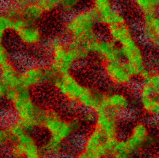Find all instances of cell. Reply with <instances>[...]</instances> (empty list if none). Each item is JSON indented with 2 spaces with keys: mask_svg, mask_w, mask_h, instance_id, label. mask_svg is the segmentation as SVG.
<instances>
[{
  "mask_svg": "<svg viewBox=\"0 0 159 158\" xmlns=\"http://www.w3.org/2000/svg\"><path fill=\"white\" fill-rule=\"evenodd\" d=\"M52 84L66 102L95 114L101 111L103 93L83 84L71 72L56 76Z\"/></svg>",
  "mask_w": 159,
  "mask_h": 158,
  "instance_id": "6da1fadb",
  "label": "cell"
},
{
  "mask_svg": "<svg viewBox=\"0 0 159 158\" xmlns=\"http://www.w3.org/2000/svg\"><path fill=\"white\" fill-rule=\"evenodd\" d=\"M5 99L11 106L15 121L30 132L42 127L46 109L35 101L31 91L20 87L8 89Z\"/></svg>",
  "mask_w": 159,
  "mask_h": 158,
  "instance_id": "7a4b0ae2",
  "label": "cell"
},
{
  "mask_svg": "<svg viewBox=\"0 0 159 158\" xmlns=\"http://www.w3.org/2000/svg\"><path fill=\"white\" fill-rule=\"evenodd\" d=\"M48 65L56 76L70 73L76 63L85 60L90 53L87 47L58 37L48 42Z\"/></svg>",
  "mask_w": 159,
  "mask_h": 158,
  "instance_id": "3957f363",
  "label": "cell"
},
{
  "mask_svg": "<svg viewBox=\"0 0 159 158\" xmlns=\"http://www.w3.org/2000/svg\"><path fill=\"white\" fill-rule=\"evenodd\" d=\"M98 21L91 8L79 9L68 16L63 25V31L67 40L87 47L98 38L97 33Z\"/></svg>",
  "mask_w": 159,
  "mask_h": 158,
  "instance_id": "277c9868",
  "label": "cell"
},
{
  "mask_svg": "<svg viewBox=\"0 0 159 158\" xmlns=\"http://www.w3.org/2000/svg\"><path fill=\"white\" fill-rule=\"evenodd\" d=\"M82 123L76 118H67L53 109H46L42 124L48 137L66 142L81 128Z\"/></svg>",
  "mask_w": 159,
  "mask_h": 158,
  "instance_id": "5b68a950",
  "label": "cell"
},
{
  "mask_svg": "<svg viewBox=\"0 0 159 158\" xmlns=\"http://www.w3.org/2000/svg\"><path fill=\"white\" fill-rule=\"evenodd\" d=\"M12 20L20 19L26 23L36 24L45 15L39 0H18L10 3L3 10Z\"/></svg>",
  "mask_w": 159,
  "mask_h": 158,
  "instance_id": "8992f818",
  "label": "cell"
},
{
  "mask_svg": "<svg viewBox=\"0 0 159 158\" xmlns=\"http://www.w3.org/2000/svg\"><path fill=\"white\" fill-rule=\"evenodd\" d=\"M55 77L48 65L32 63L20 70V87L31 91L44 84H52Z\"/></svg>",
  "mask_w": 159,
  "mask_h": 158,
  "instance_id": "52a82bcc",
  "label": "cell"
},
{
  "mask_svg": "<svg viewBox=\"0 0 159 158\" xmlns=\"http://www.w3.org/2000/svg\"><path fill=\"white\" fill-rule=\"evenodd\" d=\"M121 58L129 67L134 76L142 77L146 72L145 55L135 36L119 45Z\"/></svg>",
  "mask_w": 159,
  "mask_h": 158,
  "instance_id": "ba28073f",
  "label": "cell"
},
{
  "mask_svg": "<svg viewBox=\"0 0 159 158\" xmlns=\"http://www.w3.org/2000/svg\"><path fill=\"white\" fill-rule=\"evenodd\" d=\"M11 31L18 40L26 47H37L44 42V33L36 24L26 23L21 20H13Z\"/></svg>",
  "mask_w": 159,
  "mask_h": 158,
  "instance_id": "9c48e42d",
  "label": "cell"
},
{
  "mask_svg": "<svg viewBox=\"0 0 159 158\" xmlns=\"http://www.w3.org/2000/svg\"><path fill=\"white\" fill-rule=\"evenodd\" d=\"M98 23L107 28L127 22L124 15L115 7L110 0H94L91 7Z\"/></svg>",
  "mask_w": 159,
  "mask_h": 158,
  "instance_id": "30bf717a",
  "label": "cell"
},
{
  "mask_svg": "<svg viewBox=\"0 0 159 158\" xmlns=\"http://www.w3.org/2000/svg\"><path fill=\"white\" fill-rule=\"evenodd\" d=\"M118 140L109 138L93 126L85 136L82 149L95 154L100 158H106L109 157L113 146Z\"/></svg>",
  "mask_w": 159,
  "mask_h": 158,
  "instance_id": "8fae6325",
  "label": "cell"
},
{
  "mask_svg": "<svg viewBox=\"0 0 159 158\" xmlns=\"http://www.w3.org/2000/svg\"><path fill=\"white\" fill-rule=\"evenodd\" d=\"M103 70L108 82L116 87H127L135 78L129 67L122 60L103 63Z\"/></svg>",
  "mask_w": 159,
  "mask_h": 158,
  "instance_id": "7c38bea8",
  "label": "cell"
},
{
  "mask_svg": "<svg viewBox=\"0 0 159 158\" xmlns=\"http://www.w3.org/2000/svg\"><path fill=\"white\" fill-rule=\"evenodd\" d=\"M150 129L148 124L143 121L135 123L124 139L129 147L137 155L152 142Z\"/></svg>",
  "mask_w": 159,
  "mask_h": 158,
  "instance_id": "4fadbf2b",
  "label": "cell"
},
{
  "mask_svg": "<svg viewBox=\"0 0 159 158\" xmlns=\"http://www.w3.org/2000/svg\"><path fill=\"white\" fill-rule=\"evenodd\" d=\"M90 53H94L103 63L122 60L119 46L109 38H98L91 45Z\"/></svg>",
  "mask_w": 159,
  "mask_h": 158,
  "instance_id": "5bb4252c",
  "label": "cell"
},
{
  "mask_svg": "<svg viewBox=\"0 0 159 158\" xmlns=\"http://www.w3.org/2000/svg\"><path fill=\"white\" fill-rule=\"evenodd\" d=\"M130 106V99L124 92H113L103 94L101 111H108L120 116L129 109Z\"/></svg>",
  "mask_w": 159,
  "mask_h": 158,
  "instance_id": "9a60e30c",
  "label": "cell"
},
{
  "mask_svg": "<svg viewBox=\"0 0 159 158\" xmlns=\"http://www.w3.org/2000/svg\"><path fill=\"white\" fill-rule=\"evenodd\" d=\"M141 27L142 36L145 42L152 47L159 49V12L143 17Z\"/></svg>",
  "mask_w": 159,
  "mask_h": 158,
  "instance_id": "2e32d148",
  "label": "cell"
},
{
  "mask_svg": "<svg viewBox=\"0 0 159 158\" xmlns=\"http://www.w3.org/2000/svg\"><path fill=\"white\" fill-rule=\"evenodd\" d=\"M140 107L145 115L159 118V98L142 89L139 90Z\"/></svg>",
  "mask_w": 159,
  "mask_h": 158,
  "instance_id": "e0dca14e",
  "label": "cell"
},
{
  "mask_svg": "<svg viewBox=\"0 0 159 158\" xmlns=\"http://www.w3.org/2000/svg\"><path fill=\"white\" fill-rule=\"evenodd\" d=\"M20 70L13 62L0 68V81L6 91L20 87Z\"/></svg>",
  "mask_w": 159,
  "mask_h": 158,
  "instance_id": "ac0fdd59",
  "label": "cell"
},
{
  "mask_svg": "<svg viewBox=\"0 0 159 158\" xmlns=\"http://www.w3.org/2000/svg\"><path fill=\"white\" fill-rule=\"evenodd\" d=\"M109 39L118 46L135 36L134 33L127 22L107 28Z\"/></svg>",
  "mask_w": 159,
  "mask_h": 158,
  "instance_id": "d6986e66",
  "label": "cell"
},
{
  "mask_svg": "<svg viewBox=\"0 0 159 158\" xmlns=\"http://www.w3.org/2000/svg\"><path fill=\"white\" fill-rule=\"evenodd\" d=\"M65 143L53 139H48L40 146L41 152L44 158H60L64 151Z\"/></svg>",
  "mask_w": 159,
  "mask_h": 158,
  "instance_id": "ffe728a7",
  "label": "cell"
},
{
  "mask_svg": "<svg viewBox=\"0 0 159 158\" xmlns=\"http://www.w3.org/2000/svg\"><path fill=\"white\" fill-rule=\"evenodd\" d=\"M137 156L127 144L124 139H119L113 146L108 157L136 158Z\"/></svg>",
  "mask_w": 159,
  "mask_h": 158,
  "instance_id": "44dd1931",
  "label": "cell"
},
{
  "mask_svg": "<svg viewBox=\"0 0 159 158\" xmlns=\"http://www.w3.org/2000/svg\"><path fill=\"white\" fill-rule=\"evenodd\" d=\"M134 5L143 18L159 12V0H135Z\"/></svg>",
  "mask_w": 159,
  "mask_h": 158,
  "instance_id": "7402d4cb",
  "label": "cell"
},
{
  "mask_svg": "<svg viewBox=\"0 0 159 158\" xmlns=\"http://www.w3.org/2000/svg\"><path fill=\"white\" fill-rule=\"evenodd\" d=\"M12 27L13 20L4 11L0 12V44L3 43L5 36Z\"/></svg>",
  "mask_w": 159,
  "mask_h": 158,
  "instance_id": "603a6c76",
  "label": "cell"
},
{
  "mask_svg": "<svg viewBox=\"0 0 159 158\" xmlns=\"http://www.w3.org/2000/svg\"><path fill=\"white\" fill-rule=\"evenodd\" d=\"M80 3L78 0H59L58 9L69 16L79 10Z\"/></svg>",
  "mask_w": 159,
  "mask_h": 158,
  "instance_id": "cb8c5ba5",
  "label": "cell"
},
{
  "mask_svg": "<svg viewBox=\"0 0 159 158\" xmlns=\"http://www.w3.org/2000/svg\"><path fill=\"white\" fill-rule=\"evenodd\" d=\"M13 62L8 48L3 43L0 44V68L7 66Z\"/></svg>",
  "mask_w": 159,
  "mask_h": 158,
  "instance_id": "d4e9b609",
  "label": "cell"
},
{
  "mask_svg": "<svg viewBox=\"0 0 159 158\" xmlns=\"http://www.w3.org/2000/svg\"><path fill=\"white\" fill-rule=\"evenodd\" d=\"M9 144V137L6 128L0 127V150L7 147Z\"/></svg>",
  "mask_w": 159,
  "mask_h": 158,
  "instance_id": "484cf974",
  "label": "cell"
},
{
  "mask_svg": "<svg viewBox=\"0 0 159 158\" xmlns=\"http://www.w3.org/2000/svg\"><path fill=\"white\" fill-rule=\"evenodd\" d=\"M74 158H100L95 154L82 149L76 154Z\"/></svg>",
  "mask_w": 159,
  "mask_h": 158,
  "instance_id": "4316f807",
  "label": "cell"
},
{
  "mask_svg": "<svg viewBox=\"0 0 159 158\" xmlns=\"http://www.w3.org/2000/svg\"><path fill=\"white\" fill-rule=\"evenodd\" d=\"M5 92H6V88L3 85V84L0 81V106L2 105L3 101L5 100Z\"/></svg>",
  "mask_w": 159,
  "mask_h": 158,
  "instance_id": "83f0119b",
  "label": "cell"
},
{
  "mask_svg": "<svg viewBox=\"0 0 159 158\" xmlns=\"http://www.w3.org/2000/svg\"><path fill=\"white\" fill-rule=\"evenodd\" d=\"M140 158H157V157H155V156H152V155L147 154V155H144V156H142V157H140Z\"/></svg>",
  "mask_w": 159,
  "mask_h": 158,
  "instance_id": "f1b7e54d",
  "label": "cell"
},
{
  "mask_svg": "<svg viewBox=\"0 0 159 158\" xmlns=\"http://www.w3.org/2000/svg\"><path fill=\"white\" fill-rule=\"evenodd\" d=\"M0 158H5L4 156H3V154L1 152V150H0Z\"/></svg>",
  "mask_w": 159,
  "mask_h": 158,
  "instance_id": "f546056e",
  "label": "cell"
},
{
  "mask_svg": "<svg viewBox=\"0 0 159 158\" xmlns=\"http://www.w3.org/2000/svg\"></svg>",
  "mask_w": 159,
  "mask_h": 158,
  "instance_id": "4dcf8cb0",
  "label": "cell"
}]
</instances>
